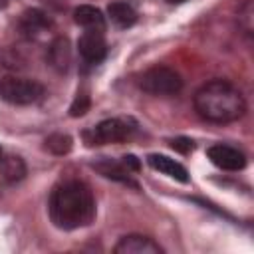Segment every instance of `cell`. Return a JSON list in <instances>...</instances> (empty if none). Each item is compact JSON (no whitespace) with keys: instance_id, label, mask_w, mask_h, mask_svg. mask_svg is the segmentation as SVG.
<instances>
[{"instance_id":"6da1fadb","label":"cell","mask_w":254,"mask_h":254,"mask_svg":"<svg viewBox=\"0 0 254 254\" xmlns=\"http://www.w3.org/2000/svg\"><path fill=\"white\" fill-rule=\"evenodd\" d=\"M50 218L60 230H75L91 224L95 216V200L91 189L81 181H65L50 194Z\"/></svg>"},{"instance_id":"7a4b0ae2","label":"cell","mask_w":254,"mask_h":254,"mask_svg":"<svg viewBox=\"0 0 254 254\" xmlns=\"http://www.w3.org/2000/svg\"><path fill=\"white\" fill-rule=\"evenodd\" d=\"M194 109L204 121L230 123L246 113V99L230 81L212 79L194 93Z\"/></svg>"},{"instance_id":"3957f363","label":"cell","mask_w":254,"mask_h":254,"mask_svg":"<svg viewBox=\"0 0 254 254\" xmlns=\"http://www.w3.org/2000/svg\"><path fill=\"white\" fill-rule=\"evenodd\" d=\"M139 87L151 95H175L183 89V77L167 65H155L143 71Z\"/></svg>"},{"instance_id":"277c9868","label":"cell","mask_w":254,"mask_h":254,"mask_svg":"<svg viewBox=\"0 0 254 254\" xmlns=\"http://www.w3.org/2000/svg\"><path fill=\"white\" fill-rule=\"evenodd\" d=\"M44 95V85L36 79L8 75L0 79V97L12 105H30Z\"/></svg>"},{"instance_id":"5b68a950","label":"cell","mask_w":254,"mask_h":254,"mask_svg":"<svg viewBox=\"0 0 254 254\" xmlns=\"http://www.w3.org/2000/svg\"><path fill=\"white\" fill-rule=\"evenodd\" d=\"M133 127H129L123 119H103L97 123L91 131H85V143L87 145H105V143H121L131 135Z\"/></svg>"},{"instance_id":"8992f818","label":"cell","mask_w":254,"mask_h":254,"mask_svg":"<svg viewBox=\"0 0 254 254\" xmlns=\"http://www.w3.org/2000/svg\"><path fill=\"white\" fill-rule=\"evenodd\" d=\"M206 155L212 165H216L218 169H224V171H242L246 167L244 153L230 145H222V143L212 145V147H208Z\"/></svg>"},{"instance_id":"52a82bcc","label":"cell","mask_w":254,"mask_h":254,"mask_svg":"<svg viewBox=\"0 0 254 254\" xmlns=\"http://www.w3.org/2000/svg\"><path fill=\"white\" fill-rule=\"evenodd\" d=\"M113 252L115 254H163V248L149 236L127 234L115 244Z\"/></svg>"},{"instance_id":"ba28073f","label":"cell","mask_w":254,"mask_h":254,"mask_svg":"<svg viewBox=\"0 0 254 254\" xmlns=\"http://www.w3.org/2000/svg\"><path fill=\"white\" fill-rule=\"evenodd\" d=\"M77 50L81 54L83 60L97 64L105 58L107 54V44L101 36V32H85L79 40H77Z\"/></svg>"},{"instance_id":"9c48e42d","label":"cell","mask_w":254,"mask_h":254,"mask_svg":"<svg viewBox=\"0 0 254 254\" xmlns=\"http://www.w3.org/2000/svg\"><path fill=\"white\" fill-rule=\"evenodd\" d=\"M147 163H149L151 169H155V171H159L163 175H169L171 179H175L179 183H189V179H190L189 177V171L179 161H175V159H171L167 155L153 153V155L147 157Z\"/></svg>"},{"instance_id":"30bf717a","label":"cell","mask_w":254,"mask_h":254,"mask_svg":"<svg viewBox=\"0 0 254 254\" xmlns=\"http://www.w3.org/2000/svg\"><path fill=\"white\" fill-rule=\"evenodd\" d=\"M73 20L87 32H103L105 30V18H103L101 10L95 6H89V4L77 6L73 10Z\"/></svg>"},{"instance_id":"8fae6325","label":"cell","mask_w":254,"mask_h":254,"mask_svg":"<svg viewBox=\"0 0 254 254\" xmlns=\"http://www.w3.org/2000/svg\"><path fill=\"white\" fill-rule=\"evenodd\" d=\"M91 167L99 175H103L105 179H111V181H117V183H123V185H129V187L137 189V183L129 177V169L123 163H117V161H111V159H99Z\"/></svg>"},{"instance_id":"7c38bea8","label":"cell","mask_w":254,"mask_h":254,"mask_svg":"<svg viewBox=\"0 0 254 254\" xmlns=\"http://www.w3.org/2000/svg\"><path fill=\"white\" fill-rule=\"evenodd\" d=\"M48 60H50L52 67H56L58 71H65L69 67V62H71L69 40L64 36H58L48 48Z\"/></svg>"},{"instance_id":"4fadbf2b","label":"cell","mask_w":254,"mask_h":254,"mask_svg":"<svg viewBox=\"0 0 254 254\" xmlns=\"http://www.w3.org/2000/svg\"><path fill=\"white\" fill-rule=\"evenodd\" d=\"M107 14H109V18H111L119 28H129V26H133V24L137 22V12H135L127 2H121V0L111 2V4L107 6Z\"/></svg>"},{"instance_id":"5bb4252c","label":"cell","mask_w":254,"mask_h":254,"mask_svg":"<svg viewBox=\"0 0 254 254\" xmlns=\"http://www.w3.org/2000/svg\"><path fill=\"white\" fill-rule=\"evenodd\" d=\"M20 24H22V30H24L28 36L38 34V32H42V30H46V28L52 26L50 18H48L42 10H36V8L26 10V12L22 14V22H20Z\"/></svg>"},{"instance_id":"9a60e30c","label":"cell","mask_w":254,"mask_h":254,"mask_svg":"<svg viewBox=\"0 0 254 254\" xmlns=\"http://www.w3.org/2000/svg\"><path fill=\"white\" fill-rule=\"evenodd\" d=\"M71 145H73V141H71V137L65 135V133H52V135L46 139V147H48V151L54 153V155H67V153L71 151Z\"/></svg>"},{"instance_id":"2e32d148","label":"cell","mask_w":254,"mask_h":254,"mask_svg":"<svg viewBox=\"0 0 254 254\" xmlns=\"http://www.w3.org/2000/svg\"><path fill=\"white\" fill-rule=\"evenodd\" d=\"M2 163V173L8 181H20L26 175V165L20 157H8V159H0Z\"/></svg>"},{"instance_id":"e0dca14e","label":"cell","mask_w":254,"mask_h":254,"mask_svg":"<svg viewBox=\"0 0 254 254\" xmlns=\"http://www.w3.org/2000/svg\"><path fill=\"white\" fill-rule=\"evenodd\" d=\"M89 105H91L89 95L77 93L75 99H73V103L69 105V115H71V117H81V115H85V113L89 111Z\"/></svg>"},{"instance_id":"ac0fdd59","label":"cell","mask_w":254,"mask_h":254,"mask_svg":"<svg viewBox=\"0 0 254 254\" xmlns=\"http://www.w3.org/2000/svg\"><path fill=\"white\" fill-rule=\"evenodd\" d=\"M171 147H173L175 151H179V153L187 155V153H190V151L194 149V143H192L189 137H177V139H173V141H171Z\"/></svg>"},{"instance_id":"d6986e66","label":"cell","mask_w":254,"mask_h":254,"mask_svg":"<svg viewBox=\"0 0 254 254\" xmlns=\"http://www.w3.org/2000/svg\"><path fill=\"white\" fill-rule=\"evenodd\" d=\"M123 165H125L127 169H131V171H139V167H141L135 155H125V157H123Z\"/></svg>"},{"instance_id":"ffe728a7","label":"cell","mask_w":254,"mask_h":254,"mask_svg":"<svg viewBox=\"0 0 254 254\" xmlns=\"http://www.w3.org/2000/svg\"><path fill=\"white\" fill-rule=\"evenodd\" d=\"M169 4H181V2H185V0H167Z\"/></svg>"},{"instance_id":"44dd1931","label":"cell","mask_w":254,"mask_h":254,"mask_svg":"<svg viewBox=\"0 0 254 254\" xmlns=\"http://www.w3.org/2000/svg\"><path fill=\"white\" fill-rule=\"evenodd\" d=\"M0 159H2V149H0Z\"/></svg>"}]
</instances>
